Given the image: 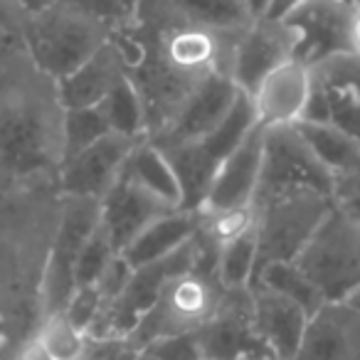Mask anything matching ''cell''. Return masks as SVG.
I'll use <instances>...</instances> for the list:
<instances>
[{
  "label": "cell",
  "mask_w": 360,
  "mask_h": 360,
  "mask_svg": "<svg viewBox=\"0 0 360 360\" xmlns=\"http://www.w3.org/2000/svg\"><path fill=\"white\" fill-rule=\"evenodd\" d=\"M237 37L240 32L143 20H134L111 35L143 104L148 139L168 129L207 77L230 72Z\"/></svg>",
  "instance_id": "1"
},
{
  "label": "cell",
  "mask_w": 360,
  "mask_h": 360,
  "mask_svg": "<svg viewBox=\"0 0 360 360\" xmlns=\"http://www.w3.org/2000/svg\"><path fill=\"white\" fill-rule=\"evenodd\" d=\"M57 183L0 188V321L15 343L45 316L47 259L60 220Z\"/></svg>",
  "instance_id": "2"
},
{
  "label": "cell",
  "mask_w": 360,
  "mask_h": 360,
  "mask_svg": "<svg viewBox=\"0 0 360 360\" xmlns=\"http://www.w3.org/2000/svg\"><path fill=\"white\" fill-rule=\"evenodd\" d=\"M60 86L22 45L0 72V188L57 183L65 160Z\"/></svg>",
  "instance_id": "3"
},
{
  "label": "cell",
  "mask_w": 360,
  "mask_h": 360,
  "mask_svg": "<svg viewBox=\"0 0 360 360\" xmlns=\"http://www.w3.org/2000/svg\"><path fill=\"white\" fill-rule=\"evenodd\" d=\"M109 40V27L62 0L40 13L25 15L20 35L27 57L55 82L72 75Z\"/></svg>",
  "instance_id": "4"
},
{
  "label": "cell",
  "mask_w": 360,
  "mask_h": 360,
  "mask_svg": "<svg viewBox=\"0 0 360 360\" xmlns=\"http://www.w3.org/2000/svg\"><path fill=\"white\" fill-rule=\"evenodd\" d=\"M225 294L215 271L188 266L175 271L160 289L158 299L139 319L136 328L126 335L134 350H143L153 340L178 333H195L212 319Z\"/></svg>",
  "instance_id": "5"
},
{
  "label": "cell",
  "mask_w": 360,
  "mask_h": 360,
  "mask_svg": "<svg viewBox=\"0 0 360 360\" xmlns=\"http://www.w3.org/2000/svg\"><path fill=\"white\" fill-rule=\"evenodd\" d=\"M294 262L326 301H348L360 286V222L333 202Z\"/></svg>",
  "instance_id": "6"
},
{
  "label": "cell",
  "mask_w": 360,
  "mask_h": 360,
  "mask_svg": "<svg viewBox=\"0 0 360 360\" xmlns=\"http://www.w3.org/2000/svg\"><path fill=\"white\" fill-rule=\"evenodd\" d=\"M330 207V193L321 191H296L255 202L257 271L271 262L296 259Z\"/></svg>",
  "instance_id": "7"
},
{
  "label": "cell",
  "mask_w": 360,
  "mask_h": 360,
  "mask_svg": "<svg viewBox=\"0 0 360 360\" xmlns=\"http://www.w3.org/2000/svg\"><path fill=\"white\" fill-rule=\"evenodd\" d=\"M296 191H333V170L319 158L296 124L264 129V155L255 202Z\"/></svg>",
  "instance_id": "8"
},
{
  "label": "cell",
  "mask_w": 360,
  "mask_h": 360,
  "mask_svg": "<svg viewBox=\"0 0 360 360\" xmlns=\"http://www.w3.org/2000/svg\"><path fill=\"white\" fill-rule=\"evenodd\" d=\"M101 222V202L94 198L62 195L60 220L47 259L42 306L45 314L62 311L77 289V262L86 240Z\"/></svg>",
  "instance_id": "9"
},
{
  "label": "cell",
  "mask_w": 360,
  "mask_h": 360,
  "mask_svg": "<svg viewBox=\"0 0 360 360\" xmlns=\"http://www.w3.org/2000/svg\"><path fill=\"white\" fill-rule=\"evenodd\" d=\"M304 119L340 126L360 139V57L343 52L311 67V99Z\"/></svg>",
  "instance_id": "10"
},
{
  "label": "cell",
  "mask_w": 360,
  "mask_h": 360,
  "mask_svg": "<svg viewBox=\"0 0 360 360\" xmlns=\"http://www.w3.org/2000/svg\"><path fill=\"white\" fill-rule=\"evenodd\" d=\"M195 333L202 355L212 360H255L269 355L257 333L250 286L225 289L212 319Z\"/></svg>",
  "instance_id": "11"
},
{
  "label": "cell",
  "mask_w": 360,
  "mask_h": 360,
  "mask_svg": "<svg viewBox=\"0 0 360 360\" xmlns=\"http://www.w3.org/2000/svg\"><path fill=\"white\" fill-rule=\"evenodd\" d=\"M143 139H129L121 134H106L96 143L77 150L62 160L60 175H57V188L62 195H82L94 198L101 202V198L116 186L129 160L131 150Z\"/></svg>",
  "instance_id": "12"
},
{
  "label": "cell",
  "mask_w": 360,
  "mask_h": 360,
  "mask_svg": "<svg viewBox=\"0 0 360 360\" xmlns=\"http://www.w3.org/2000/svg\"><path fill=\"white\" fill-rule=\"evenodd\" d=\"M296 52V40L291 27L284 20L271 18H255L245 30L240 32L232 52L230 75L240 89L247 94L269 75L281 62L291 60Z\"/></svg>",
  "instance_id": "13"
},
{
  "label": "cell",
  "mask_w": 360,
  "mask_h": 360,
  "mask_svg": "<svg viewBox=\"0 0 360 360\" xmlns=\"http://www.w3.org/2000/svg\"><path fill=\"white\" fill-rule=\"evenodd\" d=\"M353 11L338 0H306L284 18L296 40L294 57L314 67L316 62L348 52V27Z\"/></svg>",
  "instance_id": "14"
},
{
  "label": "cell",
  "mask_w": 360,
  "mask_h": 360,
  "mask_svg": "<svg viewBox=\"0 0 360 360\" xmlns=\"http://www.w3.org/2000/svg\"><path fill=\"white\" fill-rule=\"evenodd\" d=\"M262 155H264V126L257 124L235 146V150H230L220 160L200 212L255 205L262 175Z\"/></svg>",
  "instance_id": "15"
},
{
  "label": "cell",
  "mask_w": 360,
  "mask_h": 360,
  "mask_svg": "<svg viewBox=\"0 0 360 360\" xmlns=\"http://www.w3.org/2000/svg\"><path fill=\"white\" fill-rule=\"evenodd\" d=\"M250 99L255 106L257 124L264 129L296 124L309 109L311 67L296 57L281 62L255 86Z\"/></svg>",
  "instance_id": "16"
},
{
  "label": "cell",
  "mask_w": 360,
  "mask_h": 360,
  "mask_svg": "<svg viewBox=\"0 0 360 360\" xmlns=\"http://www.w3.org/2000/svg\"><path fill=\"white\" fill-rule=\"evenodd\" d=\"M240 86L232 79L230 72H217V75L207 77L191 99L183 104L168 129L160 131L150 141L155 143H183V141H200L207 134L217 129L235 106L237 96H240Z\"/></svg>",
  "instance_id": "17"
},
{
  "label": "cell",
  "mask_w": 360,
  "mask_h": 360,
  "mask_svg": "<svg viewBox=\"0 0 360 360\" xmlns=\"http://www.w3.org/2000/svg\"><path fill=\"white\" fill-rule=\"evenodd\" d=\"M291 360H360V311L348 301H323Z\"/></svg>",
  "instance_id": "18"
},
{
  "label": "cell",
  "mask_w": 360,
  "mask_h": 360,
  "mask_svg": "<svg viewBox=\"0 0 360 360\" xmlns=\"http://www.w3.org/2000/svg\"><path fill=\"white\" fill-rule=\"evenodd\" d=\"M178 210L175 205L165 202L148 188L136 183L126 173L116 180V186L101 198V225L109 232L116 252H124L146 227L158 217Z\"/></svg>",
  "instance_id": "19"
},
{
  "label": "cell",
  "mask_w": 360,
  "mask_h": 360,
  "mask_svg": "<svg viewBox=\"0 0 360 360\" xmlns=\"http://www.w3.org/2000/svg\"><path fill=\"white\" fill-rule=\"evenodd\" d=\"M136 20L153 25H198L242 32L255 18L242 0H139Z\"/></svg>",
  "instance_id": "20"
},
{
  "label": "cell",
  "mask_w": 360,
  "mask_h": 360,
  "mask_svg": "<svg viewBox=\"0 0 360 360\" xmlns=\"http://www.w3.org/2000/svg\"><path fill=\"white\" fill-rule=\"evenodd\" d=\"M255 326L271 358L291 360L304 338L309 314L286 296L276 294L264 284H252Z\"/></svg>",
  "instance_id": "21"
},
{
  "label": "cell",
  "mask_w": 360,
  "mask_h": 360,
  "mask_svg": "<svg viewBox=\"0 0 360 360\" xmlns=\"http://www.w3.org/2000/svg\"><path fill=\"white\" fill-rule=\"evenodd\" d=\"M126 79V62L114 40L96 50L82 67L72 75L57 82L65 109H79V106H96L106 99L111 89Z\"/></svg>",
  "instance_id": "22"
},
{
  "label": "cell",
  "mask_w": 360,
  "mask_h": 360,
  "mask_svg": "<svg viewBox=\"0 0 360 360\" xmlns=\"http://www.w3.org/2000/svg\"><path fill=\"white\" fill-rule=\"evenodd\" d=\"M198 227H200V210L178 207V210L150 222L121 255L129 259L131 266L148 264V262H155L160 257L173 255L186 242H191L195 237Z\"/></svg>",
  "instance_id": "23"
},
{
  "label": "cell",
  "mask_w": 360,
  "mask_h": 360,
  "mask_svg": "<svg viewBox=\"0 0 360 360\" xmlns=\"http://www.w3.org/2000/svg\"><path fill=\"white\" fill-rule=\"evenodd\" d=\"M155 146L163 150L168 163L173 165L180 193H183V207H188V210H200L207 193H210L212 178H215L220 160L212 158L200 141L155 143Z\"/></svg>",
  "instance_id": "24"
},
{
  "label": "cell",
  "mask_w": 360,
  "mask_h": 360,
  "mask_svg": "<svg viewBox=\"0 0 360 360\" xmlns=\"http://www.w3.org/2000/svg\"><path fill=\"white\" fill-rule=\"evenodd\" d=\"M124 173L143 188H148L150 193H155L158 198H163L165 202L183 207V193H180L173 165L168 163L165 153L150 139L136 143V148L131 150L129 160H126Z\"/></svg>",
  "instance_id": "25"
},
{
  "label": "cell",
  "mask_w": 360,
  "mask_h": 360,
  "mask_svg": "<svg viewBox=\"0 0 360 360\" xmlns=\"http://www.w3.org/2000/svg\"><path fill=\"white\" fill-rule=\"evenodd\" d=\"M252 284L269 286V289H274L276 294L286 296V299H291L294 304H299L309 316L326 301L323 294L319 291V286L314 284V279H311L294 259L271 262V264L262 266V269L255 274V279H252Z\"/></svg>",
  "instance_id": "26"
},
{
  "label": "cell",
  "mask_w": 360,
  "mask_h": 360,
  "mask_svg": "<svg viewBox=\"0 0 360 360\" xmlns=\"http://www.w3.org/2000/svg\"><path fill=\"white\" fill-rule=\"evenodd\" d=\"M296 129L304 134V139L319 153V158L333 170V175L360 155V139L348 134L345 129H340V126L326 124V121L301 119L296 121Z\"/></svg>",
  "instance_id": "27"
},
{
  "label": "cell",
  "mask_w": 360,
  "mask_h": 360,
  "mask_svg": "<svg viewBox=\"0 0 360 360\" xmlns=\"http://www.w3.org/2000/svg\"><path fill=\"white\" fill-rule=\"evenodd\" d=\"M32 335L57 360H82L86 343H89V333L84 328H79L65 314V309L50 311V314L42 316Z\"/></svg>",
  "instance_id": "28"
},
{
  "label": "cell",
  "mask_w": 360,
  "mask_h": 360,
  "mask_svg": "<svg viewBox=\"0 0 360 360\" xmlns=\"http://www.w3.org/2000/svg\"><path fill=\"white\" fill-rule=\"evenodd\" d=\"M99 106L114 134L129 136V139H148L143 104H141V96L131 84L129 75L106 94V99Z\"/></svg>",
  "instance_id": "29"
},
{
  "label": "cell",
  "mask_w": 360,
  "mask_h": 360,
  "mask_svg": "<svg viewBox=\"0 0 360 360\" xmlns=\"http://www.w3.org/2000/svg\"><path fill=\"white\" fill-rule=\"evenodd\" d=\"M215 274L225 289H242L250 286L257 274V235L252 227L247 235L227 242L217 252Z\"/></svg>",
  "instance_id": "30"
},
{
  "label": "cell",
  "mask_w": 360,
  "mask_h": 360,
  "mask_svg": "<svg viewBox=\"0 0 360 360\" xmlns=\"http://www.w3.org/2000/svg\"><path fill=\"white\" fill-rule=\"evenodd\" d=\"M111 134L109 121H106L101 106H79V109H65V124H62V136H65V158L86 146L96 143Z\"/></svg>",
  "instance_id": "31"
},
{
  "label": "cell",
  "mask_w": 360,
  "mask_h": 360,
  "mask_svg": "<svg viewBox=\"0 0 360 360\" xmlns=\"http://www.w3.org/2000/svg\"><path fill=\"white\" fill-rule=\"evenodd\" d=\"M255 217H257L255 205L200 212V227H198V230H200L212 245L225 247L227 242L247 235V232L255 227Z\"/></svg>",
  "instance_id": "32"
},
{
  "label": "cell",
  "mask_w": 360,
  "mask_h": 360,
  "mask_svg": "<svg viewBox=\"0 0 360 360\" xmlns=\"http://www.w3.org/2000/svg\"><path fill=\"white\" fill-rule=\"evenodd\" d=\"M119 255L111 242L109 232L104 230V225L99 222L91 237L86 240L84 250L79 255V262H77V286H86L99 281V276L106 271V266L114 262V257Z\"/></svg>",
  "instance_id": "33"
},
{
  "label": "cell",
  "mask_w": 360,
  "mask_h": 360,
  "mask_svg": "<svg viewBox=\"0 0 360 360\" xmlns=\"http://www.w3.org/2000/svg\"><path fill=\"white\" fill-rule=\"evenodd\" d=\"M62 3L99 20L101 25L109 27L111 35L121 27L131 25L139 13V0H62Z\"/></svg>",
  "instance_id": "34"
},
{
  "label": "cell",
  "mask_w": 360,
  "mask_h": 360,
  "mask_svg": "<svg viewBox=\"0 0 360 360\" xmlns=\"http://www.w3.org/2000/svg\"><path fill=\"white\" fill-rule=\"evenodd\" d=\"M330 198L338 207L360 222V155L333 175Z\"/></svg>",
  "instance_id": "35"
},
{
  "label": "cell",
  "mask_w": 360,
  "mask_h": 360,
  "mask_svg": "<svg viewBox=\"0 0 360 360\" xmlns=\"http://www.w3.org/2000/svg\"><path fill=\"white\" fill-rule=\"evenodd\" d=\"M150 355L160 360H202V345L198 340V333H178V335H165V338L153 340L146 345Z\"/></svg>",
  "instance_id": "36"
},
{
  "label": "cell",
  "mask_w": 360,
  "mask_h": 360,
  "mask_svg": "<svg viewBox=\"0 0 360 360\" xmlns=\"http://www.w3.org/2000/svg\"><path fill=\"white\" fill-rule=\"evenodd\" d=\"M99 311H101V294L96 284L77 286L75 294L70 296V301H67V306H65V314L84 330H89L91 321L96 319Z\"/></svg>",
  "instance_id": "37"
},
{
  "label": "cell",
  "mask_w": 360,
  "mask_h": 360,
  "mask_svg": "<svg viewBox=\"0 0 360 360\" xmlns=\"http://www.w3.org/2000/svg\"><path fill=\"white\" fill-rule=\"evenodd\" d=\"M25 13L18 0H0V45H20Z\"/></svg>",
  "instance_id": "38"
},
{
  "label": "cell",
  "mask_w": 360,
  "mask_h": 360,
  "mask_svg": "<svg viewBox=\"0 0 360 360\" xmlns=\"http://www.w3.org/2000/svg\"><path fill=\"white\" fill-rule=\"evenodd\" d=\"M8 360H57V358L50 355L40 343H37L35 335H30V338L15 343V348H13V353Z\"/></svg>",
  "instance_id": "39"
},
{
  "label": "cell",
  "mask_w": 360,
  "mask_h": 360,
  "mask_svg": "<svg viewBox=\"0 0 360 360\" xmlns=\"http://www.w3.org/2000/svg\"><path fill=\"white\" fill-rule=\"evenodd\" d=\"M306 3V0H269V8L262 18H271V20H284L289 13H294L296 8Z\"/></svg>",
  "instance_id": "40"
},
{
  "label": "cell",
  "mask_w": 360,
  "mask_h": 360,
  "mask_svg": "<svg viewBox=\"0 0 360 360\" xmlns=\"http://www.w3.org/2000/svg\"><path fill=\"white\" fill-rule=\"evenodd\" d=\"M348 52L355 57H360V8H355L350 15V27H348Z\"/></svg>",
  "instance_id": "41"
},
{
  "label": "cell",
  "mask_w": 360,
  "mask_h": 360,
  "mask_svg": "<svg viewBox=\"0 0 360 360\" xmlns=\"http://www.w3.org/2000/svg\"><path fill=\"white\" fill-rule=\"evenodd\" d=\"M13 348H15V340H13V335L8 333V328L3 326V321H0V360L11 358Z\"/></svg>",
  "instance_id": "42"
},
{
  "label": "cell",
  "mask_w": 360,
  "mask_h": 360,
  "mask_svg": "<svg viewBox=\"0 0 360 360\" xmlns=\"http://www.w3.org/2000/svg\"><path fill=\"white\" fill-rule=\"evenodd\" d=\"M52 3H57V0H18V6L22 8V13H25V15L45 11V8H50Z\"/></svg>",
  "instance_id": "43"
},
{
  "label": "cell",
  "mask_w": 360,
  "mask_h": 360,
  "mask_svg": "<svg viewBox=\"0 0 360 360\" xmlns=\"http://www.w3.org/2000/svg\"><path fill=\"white\" fill-rule=\"evenodd\" d=\"M247 6V11L252 13V18H262L269 8V0H242Z\"/></svg>",
  "instance_id": "44"
},
{
  "label": "cell",
  "mask_w": 360,
  "mask_h": 360,
  "mask_svg": "<svg viewBox=\"0 0 360 360\" xmlns=\"http://www.w3.org/2000/svg\"><path fill=\"white\" fill-rule=\"evenodd\" d=\"M20 45H0V72H3V67H6V62L11 60V55L18 50Z\"/></svg>",
  "instance_id": "45"
},
{
  "label": "cell",
  "mask_w": 360,
  "mask_h": 360,
  "mask_svg": "<svg viewBox=\"0 0 360 360\" xmlns=\"http://www.w3.org/2000/svg\"><path fill=\"white\" fill-rule=\"evenodd\" d=\"M134 360H160V358H155V355H150L148 350H136Z\"/></svg>",
  "instance_id": "46"
},
{
  "label": "cell",
  "mask_w": 360,
  "mask_h": 360,
  "mask_svg": "<svg viewBox=\"0 0 360 360\" xmlns=\"http://www.w3.org/2000/svg\"><path fill=\"white\" fill-rule=\"evenodd\" d=\"M348 304H350V306H355V309L360 311V286H358V291H355V294L348 299Z\"/></svg>",
  "instance_id": "47"
},
{
  "label": "cell",
  "mask_w": 360,
  "mask_h": 360,
  "mask_svg": "<svg viewBox=\"0 0 360 360\" xmlns=\"http://www.w3.org/2000/svg\"><path fill=\"white\" fill-rule=\"evenodd\" d=\"M340 6L350 8V11H355V8H360V0H338Z\"/></svg>",
  "instance_id": "48"
},
{
  "label": "cell",
  "mask_w": 360,
  "mask_h": 360,
  "mask_svg": "<svg viewBox=\"0 0 360 360\" xmlns=\"http://www.w3.org/2000/svg\"><path fill=\"white\" fill-rule=\"evenodd\" d=\"M255 360H279V358H271V355H266V358H255Z\"/></svg>",
  "instance_id": "49"
},
{
  "label": "cell",
  "mask_w": 360,
  "mask_h": 360,
  "mask_svg": "<svg viewBox=\"0 0 360 360\" xmlns=\"http://www.w3.org/2000/svg\"><path fill=\"white\" fill-rule=\"evenodd\" d=\"M202 360H212V358H202Z\"/></svg>",
  "instance_id": "50"
}]
</instances>
